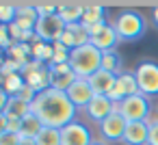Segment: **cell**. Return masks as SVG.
I'll return each instance as SVG.
<instances>
[{
  "mask_svg": "<svg viewBox=\"0 0 158 145\" xmlns=\"http://www.w3.org/2000/svg\"><path fill=\"white\" fill-rule=\"evenodd\" d=\"M82 26L91 28L98 24H104V7L102 5H85V13H82Z\"/></svg>",
  "mask_w": 158,
  "mask_h": 145,
  "instance_id": "d6986e66",
  "label": "cell"
},
{
  "mask_svg": "<svg viewBox=\"0 0 158 145\" xmlns=\"http://www.w3.org/2000/svg\"><path fill=\"white\" fill-rule=\"evenodd\" d=\"M126 126H128L126 117L117 110V113H113L108 119H104V121L100 123V130H102V136H104V139H108V141H119V139L123 141Z\"/></svg>",
  "mask_w": 158,
  "mask_h": 145,
  "instance_id": "4fadbf2b",
  "label": "cell"
},
{
  "mask_svg": "<svg viewBox=\"0 0 158 145\" xmlns=\"http://www.w3.org/2000/svg\"><path fill=\"white\" fill-rule=\"evenodd\" d=\"M35 141H37V145H63L61 130H56V128H44Z\"/></svg>",
  "mask_w": 158,
  "mask_h": 145,
  "instance_id": "d4e9b609",
  "label": "cell"
},
{
  "mask_svg": "<svg viewBox=\"0 0 158 145\" xmlns=\"http://www.w3.org/2000/svg\"><path fill=\"white\" fill-rule=\"evenodd\" d=\"M61 44L67 48V50H76L80 46H87L91 44V35H89V28L82 26V24H72L65 28L63 37H61Z\"/></svg>",
  "mask_w": 158,
  "mask_h": 145,
  "instance_id": "8fae6325",
  "label": "cell"
},
{
  "mask_svg": "<svg viewBox=\"0 0 158 145\" xmlns=\"http://www.w3.org/2000/svg\"><path fill=\"white\" fill-rule=\"evenodd\" d=\"M113 28L119 37V41L123 44H130V41H136L145 35V20L139 11H121L115 22H113Z\"/></svg>",
  "mask_w": 158,
  "mask_h": 145,
  "instance_id": "3957f363",
  "label": "cell"
},
{
  "mask_svg": "<svg viewBox=\"0 0 158 145\" xmlns=\"http://www.w3.org/2000/svg\"><path fill=\"white\" fill-rule=\"evenodd\" d=\"M134 76L139 82V91L145 97L158 95V63L156 61H141Z\"/></svg>",
  "mask_w": 158,
  "mask_h": 145,
  "instance_id": "277c9868",
  "label": "cell"
},
{
  "mask_svg": "<svg viewBox=\"0 0 158 145\" xmlns=\"http://www.w3.org/2000/svg\"><path fill=\"white\" fill-rule=\"evenodd\" d=\"M22 123H24L22 117L0 113V132H15V134H22Z\"/></svg>",
  "mask_w": 158,
  "mask_h": 145,
  "instance_id": "cb8c5ba5",
  "label": "cell"
},
{
  "mask_svg": "<svg viewBox=\"0 0 158 145\" xmlns=\"http://www.w3.org/2000/svg\"><path fill=\"white\" fill-rule=\"evenodd\" d=\"M37 22H39V13L35 7L31 5H18V15H15V26L22 31V33H31L37 28Z\"/></svg>",
  "mask_w": 158,
  "mask_h": 145,
  "instance_id": "9a60e30c",
  "label": "cell"
},
{
  "mask_svg": "<svg viewBox=\"0 0 158 145\" xmlns=\"http://www.w3.org/2000/svg\"><path fill=\"white\" fill-rule=\"evenodd\" d=\"M44 128H46L44 121L31 113V115L24 117V123H22V136H24V139H37V136L41 134Z\"/></svg>",
  "mask_w": 158,
  "mask_h": 145,
  "instance_id": "ffe728a7",
  "label": "cell"
},
{
  "mask_svg": "<svg viewBox=\"0 0 158 145\" xmlns=\"http://www.w3.org/2000/svg\"><path fill=\"white\" fill-rule=\"evenodd\" d=\"M15 15H18V5H11V2L0 5V22H2V24H7V26L13 24Z\"/></svg>",
  "mask_w": 158,
  "mask_h": 145,
  "instance_id": "484cf974",
  "label": "cell"
},
{
  "mask_svg": "<svg viewBox=\"0 0 158 145\" xmlns=\"http://www.w3.org/2000/svg\"><path fill=\"white\" fill-rule=\"evenodd\" d=\"M89 85L93 87L95 95H110L115 91V85H117V74H110V72L100 69L98 74H93L89 78Z\"/></svg>",
  "mask_w": 158,
  "mask_h": 145,
  "instance_id": "2e32d148",
  "label": "cell"
},
{
  "mask_svg": "<svg viewBox=\"0 0 158 145\" xmlns=\"http://www.w3.org/2000/svg\"><path fill=\"white\" fill-rule=\"evenodd\" d=\"M11 37H13V35H11L9 26H7V24H2V26H0V44H2V48H5L7 52H9V48L15 44V41H11Z\"/></svg>",
  "mask_w": 158,
  "mask_h": 145,
  "instance_id": "83f0119b",
  "label": "cell"
},
{
  "mask_svg": "<svg viewBox=\"0 0 158 145\" xmlns=\"http://www.w3.org/2000/svg\"><path fill=\"white\" fill-rule=\"evenodd\" d=\"M2 113H7V115H15V117H26V115H31V104L28 102H24V100H20V97H9V102H7V106L2 108Z\"/></svg>",
  "mask_w": 158,
  "mask_h": 145,
  "instance_id": "44dd1931",
  "label": "cell"
},
{
  "mask_svg": "<svg viewBox=\"0 0 158 145\" xmlns=\"http://www.w3.org/2000/svg\"><path fill=\"white\" fill-rule=\"evenodd\" d=\"M65 28H67V24L61 20L59 13H54V15H41L39 22H37L35 33H37V37H39L41 41H46V44H56V41H61Z\"/></svg>",
  "mask_w": 158,
  "mask_h": 145,
  "instance_id": "5b68a950",
  "label": "cell"
},
{
  "mask_svg": "<svg viewBox=\"0 0 158 145\" xmlns=\"http://www.w3.org/2000/svg\"><path fill=\"white\" fill-rule=\"evenodd\" d=\"M35 9H37L39 18H41V15H54V13H59V5H44V2H37Z\"/></svg>",
  "mask_w": 158,
  "mask_h": 145,
  "instance_id": "f1b7e54d",
  "label": "cell"
},
{
  "mask_svg": "<svg viewBox=\"0 0 158 145\" xmlns=\"http://www.w3.org/2000/svg\"><path fill=\"white\" fill-rule=\"evenodd\" d=\"M5 78V93L7 95H11V97H15L24 87H26V80H24V76L22 74H9V76H2Z\"/></svg>",
  "mask_w": 158,
  "mask_h": 145,
  "instance_id": "603a6c76",
  "label": "cell"
},
{
  "mask_svg": "<svg viewBox=\"0 0 158 145\" xmlns=\"http://www.w3.org/2000/svg\"><path fill=\"white\" fill-rule=\"evenodd\" d=\"M50 67V87L52 89H59V91H67L76 80V72L72 69L69 63H63V65H48Z\"/></svg>",
  "mask_w": 158,
  "mask_h": 145,
  "instance_id": "ba28073f",
  "label": "cell"
},
{
  "mask_svg": "<svg viewBox=\"0 0 158 145\" xmlns=\"http://www.w3.org/2000/svg\"><path fill=\"white\" fill-rule=\"evenodd\" d=\"M154 22H156V26H158V7L154 9Z\"/></svg>",
  "mask_w": 158,
  "mask_h": 145,
  "instance_id": "1f68e13d",
  "label": "cell"
},
{
  "mask_svg": "<svg viewBox=\"0 0 158 145\" xmlns=\"http://www.w3.org/2000/svg\"><path fill=\"white\" fill-rule=\"evenodd\" d=\"M67 97L72 100V104L76 106V108H80V106H89L91 104V100L95 97V91H93V87L89 85V80H82V78H78L69 89H67Z\"/></svg>",
  "mask_w": 158,
  "mask_h": 145,
  "instance_id": "7c38bea8",
  "label": "cell"
},
{
  "mask_svg": "<svg viewBox=\"0 0 158 145\" xmlns=\"http://www.w3.org/2000/svg\"><path fill=\"white\" fill-rule=\"evenodd\" d=\"M22 134L15 132H0V145H22Z\"/></svg>",
  "mask_w": 158,
  "mask_h": 145,
  "instance_id": "4316f807",
  "label": "cell"
},
{
  "mask_svg": "<svg viewBox=\"0 0 158 145\" xmlns=\"http://www.w3.org/2000/svg\"><path fill=\"white\" fill-rule=\"evenodd\" d=\"M93 145H102V143H93Z\"/></svg>",
  "mask_w": 158,
  "mask_h": 145,
  "instance_id": "d6a6232c",
  "label": "cell"
},
{
  "mask_svg": "<svg viewBox=\"0 0 158 145\" xmlns=\"http://www.w3.org/2000/svg\"><path fill=\"white\" fill-rule=\"evenodd\" d=\"M147 145H158V119L149 121V136H147Z\"/></svg>",
  "mask_w": 158,
  "mask_h": 145,
  "instance_id": "f546056e",
  "label": "cell"
},
{
  "mask_svg": "<svg viewBox=\"0 0 158 145\" xmlns=\"http://www.w3.org/2000/svg\"><path fill=\"white\" fill-rule=\"evenodd\" d=\"M149 136V121H128L123 143L128 145H147Z\"/></svg>",
  "mask_w": 158,
  "mask_h": 145,
  "instance_id": "5bb4252c",
  "label": "cell"
},
{
  "mask_svg": "<svg viewBox=\"0 0 158 145\" xmlns=\"http://www.w3.org/2000/svg\"><path fill=\"white\" fill-rule=\"evenodd\" d=\"M22 145H37L35 139H22Z\"/></svg>",
  "mask_w": 158,
  "mask_h": 145,
  "instance_id": "4dcf8cb0",
  "label": "cell"
},
{
  "mask_svg": "<svg viewBox=\"0 0 158 145\" xmlns=\"http://www.w3.org/2000/svg\"><path fill=\"white\" fill-rule=\"evenodd\" d=\"M69 65H72V69L76 72L78 78L89 80L93 74H98V72L102 69V52H100L93 44L80 46V48L72 50Z\"/></svg>",
  "mask_w": 158,
  "mask_h": 145,
  "instance_id": "7a4b0ae2",
  "label": "cell"
},
{
  "mask_svg": "<svg viewBox=\"0 0 158 145\" xmlns=\"http://www.w3.org/2000/svg\"><path fill=\"white\" fill-rule=\"evenodd\" d=\"M136 93H141L139 91V82H136V76L134 74H130V72H121L119 76H117V85H115V91L108 95L117 106L126 100V97H130V95H136Z\"/></svg>",
  "mask_w": 158,
  "mask_h": 145,
  "instance_id": "52a82bcc",
  "label": "cell"
},
{
  "mask_svg": "<svg viewBox=\"0 0 158 145\" xmlns=\"http://www.w3.org/2000/svg\"><path fill=\"white\" fill-rule=\"evenodd\" d=\"M91 44H93L100 52H110V50H115L117 44H119V37H117L113 24H106L98 35H93V37H91Z\"/></svg>",
  "mask_w": 158,
  "mask_h": 145,
  "instance_id": "e0dca14e",
  "label": "cell"
},
{
  "mask_svg": "<svg viewBox=\"0 0 158 145\" xmlns=\"http://www.w3.org/2000/svg\"><path fill=\"white\" fill-rule=\"evenodd\" d=\"M149 110H152L149 100L143 93L130 95L119 104V113L126 117V121H145L149 117Z\"/></svg>",
  "mask_w": 158,
  "mask_h": 145,
  "instance_id": "8992f818",
  "label": "cell"
},
{
  "mask_svg": "<svg viewBox=\"0 0 158 145\" xmlns=\"http://www.w3.org/2000/svg\"><path fill=\"white\" fill-rule=\"evenodd\" d=\"M102 69L104 72H110V74H121V56L117 50H110V52H102Z\"/></svg>",
  "mask_w": 158,
  "mask_h": 145,
  "instance_id": "7402d4cb",
  "label": "cell"
},
{
  "mask_svg": "<svg viewBox=\"0 0 158 145\" xmlns=\"http://www.w3.org/2000/svg\"><path fill=\"white\" fill-rule=\"evenodd\" d=\"M82 13H85V5H78V2H63V5H59V15H61V20L67 24V26H72V24H80L82 22Z\"/></svg>",
  "mask_w": 158,
  "mask_h": 145,
  "instance_id": "ac0fdd59",
  "label": "cell"
},
{
  "mask_svg": "<svg viewBox=\"0 0 158 145\" xmlns=\"http://www.w3.org/2000/svg\"><path fill=\"white\" fill-rule=\"evenodd\" d=\"M119 110V106L108 97V95H95L93 100H91V104L87 106V115L93 119V121H98V123H102L104 119H108L113 113H117Z\"/></svg>",
  "mask_w": 158,
  "mask_h": 145,
  "instance_id": "9c48e42d",
  "label": "cell"
},
{
  "mask_svg": "<svg viewBox=\"0 0 158 145\" xmlns=\"http://www.w3.org/2000/svg\"><path fill=\"white\" fill-rule=\"evenodd\" d=\"M31 113L35 117H39L46 128L63 130L65 126H69L74 121L76 106L67 97V91H59V89L50 87V89L37 93L35 102L31 104Z\"/></svg>",
  "mask_w": 158,
  "mask_h": 145,
  "instance_id": "6da1fadb",
  "label": "cell"
},
{
  "mask_svg": "<svg viewBox=\"0 0 158 145\" xmlns=\"http://www.w3.org/2000/svg\"><path fill=\"white\" fill-rule=\"evenodd\" d=\"M61 141L63 145H93L91 143V132L87 130V126L72 121L69 126H65L61 130Z\"/></svg>",
  "mask_w": 158,
  "mask_h": 145,
  "instance_id": "30bf717a",
  "label": "cell"
}]
</instances>
